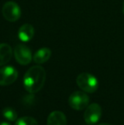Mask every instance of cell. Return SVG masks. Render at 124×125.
I'll return each mask as SVG.
<instances>
[{
	"label": "cell",
	"mask_w": 124,
	"mask_h": 125,
	"mask_svg": "<svg viewBox=\"0 0 124 125\" xmlns=\"http://www.w3.org/2000/svg\"><path fill=\"white\" fill-rule=\"evenodd\" d=\"M69 105L72 109L76 111H82L86 109L89 103V98L84 91L73 92L69 97Z\"/></svg>",
	"instance_id": "obj_3"
},
{
	"label": "cell",
	"mask_w": 124,
	"mask_h": 125,
	"mask_svg": "<svg viewBox=\"0 0 124 125\" xmlns=\"http://www.w3.org/2000/svg\"><path fill=\"white\" fill-rule=\"evenodd\" d=\"M14 55L16 61L20 65H28L32 60V54L28 47L23 44H19L15 46L14 50Z\"/></svg>",
	"instance_id": "obj_7"
},
{
	"label": "cell",
	"mask_w": 124,
	"mask_h": 125,
	"mask_svg": "<svg viewBox=\"0 0 124 125\" xmlns=\"http://www.w3.org/2000/svg\"><path fill=\"white\" fill-rule=\"evenodd\" d=\"M0 125H11V124H10L9 123H6V122H2V123H0Z\"/></svg>",
	"instance_id": "obj_14"
},
{
	"label": "cell",
	"mask_w": 124,
	"mask_h": 125,
	"mask_svg": "<svg viewBox=\"0 0 124 125\" xmlns=\"http://www.w3.org/2000/svg\"><path fill=\"white\" fill-rule=\"evenodd\" d=\"M47 125H67L66 115L60 111L52 112L48 117Z\"/></svg>",
	"instance_id": "obj_8"
},
{
	"label": "cell",
	"mask_w": 124,
	"mask_h": 125,
	"mask_svg": "<svg viewBox=\"0 0 124 125\" xmlns=\"http://www.w3.org/2000/svg\"><path fill=\"white\" fill-rule=\"evenodd\" d=\"M76 84L83 91L86 93H94L98 89L99 82L94 75L83 73L76 77Z\"/></svg>",
	"instance_id": "obj_2"
},
{
	"label": "cell",
	"mask_w": 124,
	"mask_h": 125,
	"mask_svg": "<svg viewBox=\"0 0 124 125\" xmlns=\"http://www.w3.org/2000/svg\"><path fill=\"white\" fill-rule=\"evenodd\" d=\"M101 116H102L101 106L97 103H93L87 106L83 117L87 124L93 125L99 122Z\"/></svg>",
	"instance_id": "obj_5"
},
{
	"label": "cell",
	"mask_w": 124,
	"mask_h": 125,
	"mask_svg": "<svg viewBox=\"0 0 124 125\" xmlns=\"http://www.w3.org/2000/svg\"><path fill=\"white\" fill-rule=\"evenodd\" d=\"M51 54V50L48 48H42L35 53L32 59L37 64H43L49 60Z\"/></svg>",
	"instance_id": "obj_11"
},
{
	"label": "cell",
	"mask_w": 124,
	"mask_h": 125,
	"mask_svg": "<svg viewBox=\"0 0 124 125\" xmlns=\"http://www.w3.org/2000/svg\"><path fill=\"white\" fill-rule=\"evenodd\" d=\"M123 14H124V3H123Z\"/></svg>",
	"instance_id": "obj_16"
},
{
	"label": "cell",
	"mask_w": 124,
	"mask_h": 125,
	"mask_svg": "<svg viewBox=\"0 0 124 125\" xmlns=\"http://www.w3.org/2000/svg\"><path fill=\"white\" fill-rule=\"evenodd\" d=\"M15 125H38L35 118L31 117H22L16 120Z\"/></svg>",
	"instance_id": "obj_13"
},
{
	"label": "cell",
	"mask_w": 124,
	"mask_h": 125,
	"mask_svg": "<svg viewBox=\"0 0 124 125\" xmlns=\"http://www.w3.org/2000/svg\"><path fill=\"white\" fill-rule=\"evenodd\" d=\"M34 27L31 24H24L18 31V37L22 42H29L34 36Z\"/></svg>",
	"instance_id": "obj_9"
},
{
	"label": "cell",
	"mask_w": 124,
	"mask_h": 125,
	"mask_svg": "<svg viewBox=\"0 0 124 125\" xmlns=\"http://www.w3.org/2000/svg\"><path fill=\"white\" fill-rule=\"evenodd\" d=\"M2 14L5 20L10 22H15L20 18L21 10L16 3L13 1H9L3 4L2 9Z\"/></svg>",
	"instance_id": "obj_4"
},
{
	"label": "cell",
	"mask_w": 124,
	"mask_h": 125,
	"mask_svg": "<svg viewBox=\"0 0 124 125\" xmlns=\"http://www.w3.org/2000/svg\"><path fill=\"white\" fill-rule=\"evenodd\" d=\"M99 125H111L110 124H99Z\"/></svg>",
	"instance_id": "obj_15"
},
{
	"label": "cell",
	"mask_w": 124,
	"mask_h": 125,
	"mask_svg": "<svg viewBox=\"0 0 124 125\" xmlns=\"http://www.w3.org/2000/svg\"><path fill=\"white\" fill-rule=\"evenodd\" d=\"M18 77V72L13 66H3L0 69V86L12 84Z\"/></svg>",
	"instance_id": "obj_6"
},
{
	"label": "cell",
	"mask_w": 124,
	"mask_h": 125,
	"mask_svg": "<svg viewBox=\"0 0 124 125\" xmlns=\"http://www.w3.org/2000/svg\"><path fill=\"white\" fill-rule=\"evenodd\" d=\"M13 55L12 48L7 43H0V66L7 64Z\"/></svg>",
	"instance_id": "obj_10"
},
{
	"label": "cell",
	"mask_w": 124,
	"mask_h": 125,
	"mask_svg": "<svg viewBox=\"0 0 124 125\" xmlns=\"http://www.w3.org/2000/svg\"><path fill=\"white\" fill-rule=\"evenodd\" d=\"M3 116L4 118L7 120L13 122V121H16L17 117H18V114H17L16 111L15 109L11 108V107H6L3 110Z\"/></svg>",
	"instance_id": "obj_12"
},
{
	"label": "cell",
	"mask_w": 124,
	"mask_h": 125,
	"mask_svg": "<svg viewBox=\"0 0 124 125\" xmlns=\"http://www.w3.org/2000/svg\"><path fill=\"white\" fill-rule=\"evenodd\" d=\"M46 81V72L41 66H31L24 76L23 83L29 93H37L42 89Z\"/></svg>",
	"instance_id": "obj_1"
}]
</instances>
